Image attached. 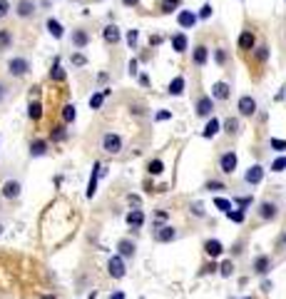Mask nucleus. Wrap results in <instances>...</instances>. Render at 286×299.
I'll list each match as a JSON object with an SVG mask.
<instances>
[{
  "label": "nucleus",
  "mask_w": 286,
  "mask_h": 299,
  "mask_svg": "<svg viewBox=\"0 0 286 299\" xmlns=\"http://www.w3.org/2000/svg\"><path fill=\"white\" fill-rule=\"evenodd\" d=\"M30 72V60L23 58V55H15L8 60V75L10 78H25V75Z\"/></svg>",
  "instance_id": "f257e3e1"
},
{
  "label": "nucleus",
  "mask_w": 286,
  "mask_h": 299,
  "mask_svg": "<svg viewBox=\"0 0 286 299\" xmlns=\"http://www.w3.org/2000/svg\"><path fill=\"white\" fill-rule=\"evenodd\" d=\"M13 13H15L20 20H30V18H35V13H37V3H35V0H18L15 8H13Z\"/></svg>",
  "instance_id": "f03ea898"
},
{
  "label": "nucleus",
  "mask_w": 286,
  "mask_h": 299,
  "mask_svg": "<svg viewBox=\"0 0 286 299\" xmlns=\"http://www.w3.org/2000/svg\"><path fill=\"white\" fill-rule=\"evenodd\" d=\"M107 272H110L112 279H122V277L127 274V269H125V259H122L119 254H112L110 262H107Z\"/></svg>",
  "instance_id": "7ed1b4c3"
},
{
  "label": "nucleus",
  "mask_w": 286,
  "mask_h": 299,
  "mask_svg": "<svg viewBox=\"0 0 286 299\" xmlns=\"http://www.w3.org/2000/svg\"><path fill=\"white\" fill-rule=\"evenodd\" d=\"M20 192H23L20 179H5L3 187H0V195H3V200H18Z\"/></svg>",
  "instance_id": "20e7f679"
},
{
  "label": "nucleus",
  "mask_w": 286,
  "mask_h": 299,
  "mask_svg": "<svg viewBox=\"0 0 286 299\" xmlns=\"http://www.w3.org/2000/svg\"><path fill=\"white\" fill-rule=\"evenodd\" d=\"M70 43H72L75 50H85V48L90 45V32L83 30V28H75L72 35H70Z\"/></svg>",
  "instance_id": "39448f33"
},
{
  "label": "nucleus",
  "mask_w": 286,
  "mask_h": 299,
  "mask_svg": "<svg viewBox=\"0 0 286 299\" xmlns=\"http://www.w3.org/2000/svg\"><path fill=\"white\" fill-rule=\"evenodd\" d=\"M102 150H105L107 155H117L119 150H122V137L114 135V132H107V135L102 137Z\"/></svg>",
  "instance_id": "423d86ee"
},
{
  "label": "nucleus",
  "mask_w": 286,
  "mask_h": 299,
  "mask_svg": "<svg viewBox=\"0 0 286 299\" xmlns=\"http://www.w3.org/2000/svg\"><path fill=\"white\" fill-rule=\"evenodd\" d=\"M236 110H239V115H241V118H252L254 112H257V100H254L252 95H241Z\"/></svg>",
  "instance_id": "0eeeda50"
},
{
  "label": "nucleus",
  "mask_w": 286,
  "mask_h": 299,
  "mask_svg": "<svg viewBox=\"0 0 286 299\" xmlns=\"http://www.w3.org/2000/svg\"><path fill=\"white\" fill-rule=\"evenodd\" d=\"M219 170L224 175H234V170H236V152L234 150H229V152H224L219 157Z\"/></svg>",
  "instance_id": "6e6552de"
},
{
  "label": "nucleus",
  "mask_w": 286,
  "mask_h": 299,
  "mask_svg": "<svg viewBox=\"0 0 286 299\" xmlns=\"http://www.w3.org/2000/svg\"><path fill=\"white\" fill-rule=\"evenodd\" d=\"M212 112H214V100L209 95H201L197 100V115L199 118H212Z\"/></svg>",
  "instance_id": "1a4fd4ad"
},
{
  "label": "nucleus",
  "mask_w": 286,
  "mask_h": 299,
  "mask_svg": "<svg viewBox=\"0 0 286 299\" xmlns=\"http://www.w3.org/2000/svg\"><path fill=\"white\" fill-rule=\"evenodd\" d=\"M257 212H259V217H261L264 222H274V219L279 217V207H276V202H269V200L261 202Z\"/></svg>",
  "instance_id": "9d476101"
},
{
  "label": "nucleus",
  "mask_w": 286,
  "mask_h": 299,
  "mask_svg": "<svg viewBox=\"0 0 286 299\" xmlns=\"http://www.w3.org/2000/svg\"><path fill=\"white\" fill-rule=\"evenodd\" d=\"M264 172H266V170H264L261 165H252L247 172H244V182H247V184H252V187H254V184H261Z\"/></svg>",
  "instance_id": "9b49d317"
},
{
  "label": "nucleus",
  "mask_w": 286,
  "mask_h": 299,
  "mask_svg": "<svg viewBox=\"0 0 286 299\" xmlns=\"http://www.w3.org/2000/svg\"><path fill=\"white\" fill-rule=\"evenodd\" d=\"M252 269H254V274H259V277L269 274V269H271V257H269V254H259V257L254 259Z\"/></svg>",
  "instance_id": "f8f14e48"
},
{
  "label": "nucleus",
  "mask_w": 286,
  "mask_h": 299,
  "mask_svg": "<svg viewBox=\"0 0 286 299\" xmlns=\"http://www.w3.org/2000/svg\"><path fill=\"white\" fill-rule=\"evenodd\" d=\"M105 170H102V162H95V167H92V175H90V182H87V200H92L95 197V192H97V179H100V175H102Z\"/></svg>",
  "instance_id": "ddd939ff"
},
{
  "label": "nucleus",
  "mask_w": 286,
  "mask_h": 299,
  "mask_svg": "<svg viewBox=\"0 0 286 299\" xmlns=\"http://www.w3.org/2000/svg\"><path fill=\"white\" fill-rule=\"evenodd\" d=\"M197 13H192V10H179V15H177V23H179V28H184V30H192L194 25H197Z\"/></svg>",
  "instance_id": "4468645a"
},
{
  "label": "nucleus",
  "mask_w": 286,
  "mask_h": 299,
  "mask_svg": "<svg viewBox=\"0 0 286 299\" xmlns=\"http://www.w3.org/2000/svg\"><path fill=\"white\" fill-rule=\"evenodd\" d=\"M154 239L157 242H174L177 239V230L172 227V224H165V227H159L154 232Z\"/></svg>",
  "instance_id": "2eb2a0df"
},
{
  "label": "nucleus",
  "mask_w": 286,
  "mask_h": 299,
  "mask_svg": "<svg viewBox=\"0 0 286 299\" xmlns=\"http://www.w3.org/2000/svg\"><path fill=\"white\" fill-rule=\"evenodd\" d=\"M257 48V37H254V32L252 30H244L241 35H239V50H254Z\"/></svg>",
  "instance_id": "dca6fc26"
},
{
  "label": "nucleus",
  "mask_w": 286,
  "mask_h": 299,
  "mask_svg": "<svg viewBox=\"0 0 286 299\" xmlns=\"http://www.w3.org/2000/svg\"><path fill=\"white\" fill-rule=\"evenodd\" d=\"M229 95H231V88H229L227 83L219 80V83L212 85V95H209L212 100H229Z\"/></svg>",
  "instance_id": "f3484780"
},
{
  "label": "nucleus",
  "mask_w": 286,
  "mask_h": 299,
  "mask_svg": "<svg viewBox=\"0 0 286 299\" xmlns=\"http://www.w3.org/2000/svg\"><path fill=\"white\" fill-rule=\"evenodd\" d=\"M48 150H50L48 140H32L30 142V157H45Z\"/></svg>",
  "instance_id": "a211bd4d"
},
{
  "label": "nucleus",
  "mask_w": 286,
  "mask_h": 299,
  "mask_svg": "<svg viewBox=\"0 0 286 299\" xmlns=\"http://www.w3.org/2000/svg\"><path fill=\"white\" fill-rule=\"evenodd\" d=\"M207 60H209V48L207 45H197L194 53H192V62L197 67H201V65H207Z\"/></svg>",
  "instance_id": "6ab92c4d"
},
{
  "label": "nucleus",
  "mask_w": 286,
  "mask_h": 299,
  "mask_svg": "<svg viewBox=\"0 0 286 299\" xmlns=\"http://www.w3.org/2000/svg\"><path fill=\"white\" fill-rule=\"evenodd\" d=\"M135 242H130V239H119L117 242V254L122 257V259H132L135 257Z\"/></svg>",
  "instance_id": "aec40b11"
},
{
  "label": "nucleus",
  "mask_w": 286,
  "mask_h": 299,
  "mask_svg": "<svg viewBox=\"0 0 286 299\" xmlns=\"http://www.w3.org/2000/svg\"><path fill=\"white\" fill-rule=\"evenodd\" d=\"M219 130H222V122L212 115V118H209V122L204 125V130H201V137H204V140H212V137H217V132H219Z\"/></svg>",
  "instance_id": "412c9836"
},
{
  "label": "nucleus",
  "mask_w": 286,
  "mask_h": 299,
  "mask_svg": "<svg viewBox=\"0 0 286 299\" xmlns=\"http://www.w3.org/2000/svg\"><path fill=\"white\" fill-rule=\"evenodd\" d=\"M45 28H48V32L55 37V40H62V37H65V28L60 25V20H55V18H48Z\"/></svg>",
  "instance_id": "4be33fe9"
},
{
  "label": "nucleus",
  "mask_w": 286,
  "mask_h": 299,
  "mask_svg": "<svg viewBox=\"0 0 286 299\" xmlns=\"http://www.w3.org/2000/svg\"><path fill=\"white\" fill-rule=\"evenodd\" d=\"M102 37H105V43H110V45H117V43L122 40V35H119V28H117V25H107V28L102 30Z\"/></svg>",
  "instance_id": "5701e85b"
},
{
  "label": "nucleus",
  "mask_w": 286,
  "mask_h": 299,
  "mask_svg": "<svg viewBox=\"0 0 286 299\" xmlns=\"http://www.w3.org/2000/svg\"><path fill=\"white\" fill-rule=\"evenodd\" d=\"M187 48H189V40H187V35L184 32H177V35H172V50L174 53H187Z\"/></svg>",
  "instance_id": "b1692460"
},
{
  "label": "nucleus",
  "mask_w": 286,
  "mask_h": 299,
  "mask_svg": "<svg viewBox=\"0 0 286 299\" xmlns=\"http://www.w3.org/2000/svg\"><path fill=\"white\" fill-rule=\"evenodd\" d=\"M204 252H207V254L214 259V257L224 254V244H222L219 239H207V242H204Z\"/></svg>",
  "instance_id": "393cba45"
},
{
  "label": "nucleus",
  "mask_w": 286,
  "mask_h": 299,
  "mask_svg": "<svg viewBox=\"0 0 286 299\" xmlns=\"http://www.w3.org/2000/svg\"><path fill=\"white\" fill-rule=\"evenodd\" d=\"M13 48V30L0 28V53H8Z\"/></svg>",
  "instance_id": "a878e982"
},
{
  "label": "nucleus",
  "mask_w": 286,
  "mask_h": 299,
  "mask_svg": "<svg viewBox=\"0 0 286 299\" xmlns=\"http://www.w3.org/2000/svg\"><path fill=\"white\" fill-rule=\"evenodd\" d=\"M28 118L32 122H37L40 118H43V102H40V100H30V105H28Z\"/></svg>",
  "instance_id": "bb28decb"
},
{
  "label": "nucleus",
  "mask_w": 286,
  "mask_h": 299,
  "mask_svg": "<svg viewBox=\"0 0 286 299\" xmlns=\"http://www.w3.org/2000/svg\"><path fill=\"white\" fill-rule=\"evenodd\" d=\"M127 224H130V227H142V224H144V212L142 209H132L127 214Z\"/></svg>",
  "instance_id": "cd10ccee"
},
{
  "label": "nucleus",
  "mask_w": 286,
  "mask_h": 299,
  "mask_svg": "<svg viewBox=\"0 0 286 299\" xmlns=\"http://www.w3.org/2000/svg\"><path fill=\"white\" fill-rule=\"evenodd\" d=\"M65 70H62V65H60V60H55V65H53V70H50V80L53 83H65Z\"/></svg>",
  "instance_id": "c85d7f7f"
},
{
  "label": "nucleus",
  "mask_w": 286,
  "mask_h": 299,
  "mask_svg": "<svg viewBox=\"0 0 286 299\" xmlns=\"http://www.w3.org/2000/svg\"><path fill=\"white\" fill-rule=\"evenodd\" d=\"M184 85H187V83H184V78H182V75H177V78L170 83V88H167V90H170V95H182V92H184Z\"/></svg>",
  "instance_id": "c756f323"
},
{
  "label": "nucleus",
  "mask_w": 286,
  "mask_h": 299,
  "mask_svg": "<svg viewBox=\"0 0 286 299\" xmlns=\"http://www.w3.org/2000/svg\"><path fill=\"white\" fill-rule=\"evenodd\" d=\"M75 118H77L75 105H65V107H62V122H65V125H70V122H75Z\"/></svg>",
  "instance_id": "7c9ffc66"
},
{
  "label": "nucleus",
  "mask_w": 286,
  "mask_h": 299,
  "mask_svg": "<svg viewBox=\"0 0 286 299\" xmlns=\"http://www.w3.org/2000/svg\"><path fill=\"white\" fill-rule=\"evenodd\" d=\"M50 140H53V142H65V140H67V130H65V125H57V127H53V132H50Z\"/></svg>",
  "instance_id": "2f4dec72"
},
{
  "label": "nucleus",
  "mask_w": 286,
  "mask_h": 299,
  "mask_svg": "<svg viewBox=\"0 0 286 299\" xmlns=\"http://www.w3.org/2000/svg\"><path fill=\"white\" fill-rule=\"evenodd\" d=\"M227 214V219H231V222H236V224H241L244 219H247V212H244V209H229V212H224Z\"/></svg>",
  "instance_id": "473e14b6"
},
{
  "label": "nucleus",
  "mask_w": 286,
  "mask_h": 299,
  "mask_svg": "<svg viewBox=\"0 0 286 299\" xmlns=\"http://www.w3.org/2000/svg\"><path fill=\"white\" fill-rule=\"evenodd\" d=\"M179 5H182V0H162L159 10L162 13H172V10H179Z\"/></svg>",
  "instance_id": "72a5a7b5"
},
{
  "label": "nucleus",
  "mask_w": 286,
  "mask_h": 299,
  "mask_svg": "<svg viewBox=\"0 0 286 299\" xmlns=\"http://www.w3.org/2000/svg\"><path fill=\"white\" fill-rule=\"evenodd\" d=\"M147 172H149V175H154V177H157V175H162V172H165V162H162V160H152V162L147 165Z\"/></svg>",
  "instance_id": "f704fd0d"
},
{
  "label": "nucleus",
  "mask_w": 286,
  "mask_h": 299,
  "mask_svg": "<svg viewBox=\"0 0 286 299\" xmlns=\"http://www.w3.org/2000/svg\"><path fill=\"white\" fill-rule=\"evenodd\" d=\"M217 269H219V274H222V277H231V272H234V262H231V259H227V262H222V265H219Z\"/></svg>",
  "instance_id": "c9c22d12"
},
{
  "label": "nucleus",
  "mask_w": 286,
  "mask_h": 299,
  "mask_svg": "<svg viewBox=\"0 0 286 299\" xmlns=\"http://www.w3.org/2000/svg\"><path fill=\"white\" fill-rule=\"evenodd\" d=\"M239 209H244V212H247V207H252V202H254V197H234L231 200Z\"/></svg>",
  "instance_id": "e433bc0d"
},
{
  "label": "nucleus",
  "mask_w": 286,
  "mask_h": 299,
  "mask_svg": "<svg viewBox=\"0 0 286 299\" xmlns=\"http://www.w3.org/2000/svg\"><path fill=\"white\" fill-rule=\"evenodd\" d=\"M102 102H105V92H95V95L90 97V107H92V110H100Z\"/></svg>",
  "instance_id": "4c0bfd02"
},
{
  "label": "nucleus",
  "mask_w": 286,
  "mask_h": 299,
  "mask_svg": "<svg viewBox=\"0 0 286 299\" xmlns=\"http://www.w3.org/2000/svg\"><path fill=\"white\" fill-rule=\"evenodd\" d=\"M13 13V5H10V0H0V20L8 18Z\"/></svg>",
  "instance_id": "58836bf2"
},
{
  "label": "nucleus",
  "mask_w": 286,
  "mask_h": 299,
  "mask_svg": "<svg viewBox=\"0 0 286 299\" xmlns=\"http://www.w3.org/2000/svg\"><path fill=\"white\" fill-rule=\"evenodd\" d=\"M204 190H207V192H222V190H227V187H224L222 182L212 179V182H207V184H204Z\"/></svg>",
  "instance_id": "ea45409f"
},
{
  "label": "nucleus",
  "mask_w": 286,
  "mask_h": 299,
  "mask_svg": "<svg viewBox=\"0 0 286 299\" xmlns=\"http://www.w3.org/2000/svg\"><path fill=\"white\" fill-rule=\"evenodd\" d=\"M214 60H217V65H227V60H229L227 50H224V48H217V50H214Z\"/></svg>",
  "instance_id": "a19ab883"
},
{
  "label": "nucleus",
  "mask_w": 286,
  "mask_h": 299,
  "mask_svg": "<svg viewBox=\"0 0 286 299\" xmlns=\"http://www.w3.org/2000/svg\"><path fill=\"white\" fill-rule=\"evenodd\" d=\"M286 170V155H281L279 160L271 162V172H284Z\"/></svg>",
  "instance_id": "79ce46f5"
},
{
  "label": "nucleus",
  "mask_w": 286,
  "mask_h": 299,
  "mask_svg": "<svg viewBox=\"0 0 286 299\" xmlns=\"http://www.w3.org/2000/svg\"><path fill=\"white\" fill-rule=\"evenodd\" d=\"M137 37H140V30H135V28H132V30H127V45H130L132 50L137 48Z\"/></svg>",
  "instance_id": "37998d69"
},
{
  "label": "nucleus",
  "mask_w": 286,
  "mask_h": 299,
  "mask_svg": "<svg viewBox=\"0 0 286 299\" xmlns=\"http://www.w3.org/2000/svg\"><path fill=\"white\" fill-rule=\"evenodd\" d=\"M70 60H72V65H75V67H83V65H87V58H85L83 53H72V58H70Z\"/></svg>",
  "instance_id": "c03bdc74"
},
{
  "label": "nucleus",
  "mask_w": 286,
  "mask_h": 299,
  "mask_svg": "<svg viewBox=\"0 0 286 299\" xmlns=\"http://www.w3.org/2000/svg\"><path fill=\"white\" fill-rule=\"evenodd\" d=\"M214 207H217V209H222V212H229V209H231V202H229V200H224V197H217V200H214Z\"/></svg>",
  "instance_id": "a18cd8bd"
},
{
  "label": "nucleus",
  "mask_w": 286,
  "mask_h": 299,
  "mask_svg": "<svg viewBox=\"0 0 286 299\" xmlns=\"http://www.w3.org/2000/svg\"><path fill=\"white\" fill-rule=\"evenodd\" d=\"M271 150H276V152H286V140H276V137H271Z\"/></svg>",
  "instance_id": "49530a36"
},
{
  "label": "nucleus",
  "mask_w": 286,
  "mask_h": 299,
  "mask_svg": "<svg viewBox=\"0 0 286 299\" xmlns=\"http://www.w3.org/2000/svg\"><path fill=\"white\" fill-rule=\"evenodd\" d=\"M254 50H257L254 55H257V60H259V62H264V60L269 58V48H266V45H259V48H254Z\"/></svg>",
  "instance_id": "de8ad7c7"
},
{
  "label": "nucleus",
  "mask_w": 286,
  "mask_h": 299,
  "mask_svg": "<svg viewBox=\"0 0 286 299\" xmlns=\"http://www.w3.org/2000/svg\"><path fill=\"white\" fill-rule=\"evenodd\" d=\"M224 130H227V132H229V135H234V132H236V130H239V122H236V120H234V118H229V120H227V122H224Z\"/></svg>",
  "instance_id": "09e8293b"
},
{
  "label": "nucleus",
  "mask_w": 286,
  "mask_h": 299,
  "mask_svg": "<svg viewBox=\"0 0 286 299\" xmlns=\"http://www.w3.org/2000/svg\"><path fill=\"white\" fill-rule=\"evenodd\" d=\"M209 15H212V3H204V5H201V10H199V15H197V18H201V20H207V18H209Z\"/></svg>",
  "instance_id": "8fccbe9b"
},
{
  "label": "nucleus",
  "mask_w": 286,
  "mask_h": 299,
  "mask_svg": "<svg viewBox=\"0 0 286 299\" xmlns=\"http://www.w3.org/2000/svg\"><path fill=\"white\" fill-rule=\"evenodd\" d=\"M154 120H157V122H165V120H172V112H170V110H159L157 115H154Z\"/></svg>",
  "instance_id": "3c124183"
},
{
  "label": "nucleus",
  "mask_w": 286,
  "mask_h": 299,
  "mask_svg": "<svg viewBox=\"0 0 286 299\" xmlns=\"http://www.w3.org/2000/svg\"><path fill=\"white\" fill-rule=\"evenodd\" d=\"M192 212H194V217H204V207H201L199 202H194V205H192Z\"/></svg>",
  "instance_id": "603ef678"
},
{
  "label": "nucleus",
  "mask_w": 286,
  "mask_h": 299,
  "mask_svg": "<svg viewBox=\"0 0 286 299\" xmlns=\"http://www.w3.org/2000/svg\"><path fill=\"white\" fill-rule=\"evenodd\" d=\"M5 97H8V85H5V83H0V102H3Z\"/></svg>",
  "instance_id": "864d4df0"
},
{
  "label": "nucleus",
  "mask_w": 286,
  "mask_h": 299,
  "mask_svg": "<svg viewBox=\"0 0 286 299\" xmlns=\"http://www.w3.org/2000/svg\"><path fill=\"white\" fill-rule=\"evenodd\" d=\"M122 5H127V8H137V5H140V0H122Z\"/></svg>",
  "instance_id": "5fc2aeb1"
},
{
  "label": "nucleus",
  "mask_w": 286,
  "mask_h": 299,
  "mask_svg": "<svg viewBox=\"0 0 286 299\" xmlns=\"http://www.w3.org/2000/svg\"><path fill=\"white\" fill-rule=\"evenodd\" d=\"M110 299H125V292L117 289V292H112V294H110Z\"/></svg>",
  "instance_id": "6e6d98bb"
},
{
  "label": "nucleus",
  "mask_w": 286,
  "mask_h": 299,
  "mask_svg": "<svg viewBox=\"0 0 286 299\" xmlns=\"http://www.w3.org/2000/svg\"><path fill=\"white\" fill-rule=\"evenodd\" d=\"M261 289H264V292H271V289H274V284H271L269 279H264V282H261Z\"/></svg>",
  "instance_id": "4d7b16f0"
},
{
  "label": "nucleus",
  "mask_w": 286,
  "mask_h": 299,
  "mask_svg": "<svg viewBox=\"0 0 286 299\" xmlns=\"http://www.w3.org/2000/svg\"><path fill=\"white\" fill-rule=\"evenodd\" d=\"M214 269H217V265H214V262H212V265H207V267L201 269V274H209V272H214Z\"/></svg>",
  "instance_id": "13d9d810"
},
{
  "label": "nucleus",
  "mask_w": 286,
  "mask_h": 299,
  "mask_svg": "<svg viewBox=\"0 0 286 299\" xmlns=\"http://www.w3.org/2000/svg\"><path fill=\"white\" fill-rule=\"evenodd\" d=\"M127 67H130V75H135V72H137V60H130Z\"/></svg>",
  "instance_id": "bf43d9fd"
},
{
  "label": "nucleus",
  "mask_w": 286,
  "mask_h": 299,
  "mask_svg": "<svg viewBox=\"0 0 286 299\" xmlns=\"http://www.w3.org/2000/svg\"><path fill=\"white\" fill-rule=\"evenodd\" d=\"M162 43V37L159 35H154V37H149V45H159Z\"/></svg>",
  "instance_id": "052dcab7"
},
{
  "label": "nucleus",
  "mask_w": 286,
  "mask_h": 299,
  "mask_svg": "<svg viewBox=\"0 0 286 299\" xmlns=\"http://www.w3.org/2000/svg\"><path fill=\"white\" fill-rule=\"evenodd\" d=\"M140 85H149V78H147V75H140Z\"/></svg>",
  "instance_id": "680f3d73"
},
{
  "label": "nucleus",
  "mask_w": 286,
  "mask_h": 299,
  "mask_svg": "<svg viewBox=\"0 0 286 299\" xmlns=\"http://www.w3.org/2000/svg\"><path fill=\"white\" fill-rule=\"evenodd\" d=\"M40 299H57V297H55V294H43Z\"/></svg>",
  "instance_id": "e2e57ef3"
},
{
  "label": "nucleus",
  "mask_w": 286,
  "mask_h": 299,
  "mask_svg": "<svg viewBox=\"0 0 286 299\" xmlns=\"http://www.w3.org/2000/svg\"><path fill=\"white\" fill-rule=\"evenodd\" d=\"M281 244H286V232H284V237H281Z\"/></svg>",
  "instance_id": "0e129e2a"
},
{
  "label": "nucleus",
  "mask_w": 286,
  "mask_h": 299,
  "mask_svg": "<svg viewBox=\"0 0 286 299\" xmlns=\"http://www.w3.org/2000/svg\"><path fill=\"white\" fill-rule=\"evenodd\" d=\"M3 230H5V224H0V235H3Z\"/></svg>",
  "instance_id": "69168bd1"
},
{
  "label": "nucleus",
  "mask_w": 286,
  "mask_h": 299,
  "mask_svg": "<svg viewBox=\"0 0 286 299\" xmlns=\"http://www.w3.org/2000/svg\"><path fill=\"white\" fill-rule=\"evenodd\" d=\"M244 299H252V297H244Z\"/></svg>",
  "instance_id": "338daca9"
},
{
  "label": "nucleus",
  "mask_w": 286,
  "mask_h": 299,
  "mask_svg": "<svg viewBox=\"0 0 286 299\" xmlns=\"http://www.w3.org/2000/svg\"><path fill=\"white\" fill-rule=\"evenodd\" d=\"M140 299H144V297H140Z\"/></svg>",
  "instance_id": "774afa93"
}]
</instances>
